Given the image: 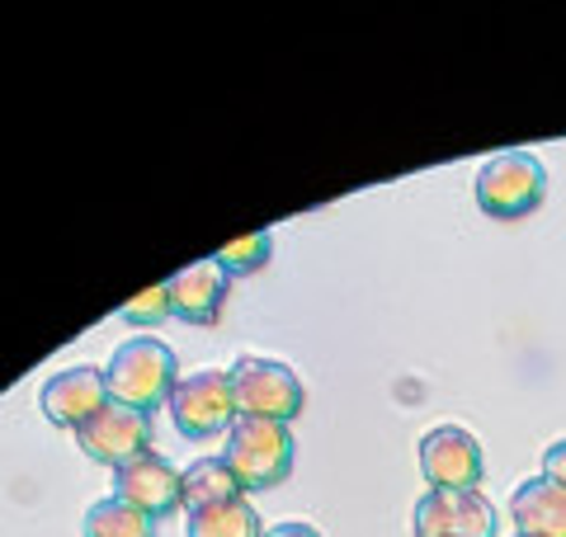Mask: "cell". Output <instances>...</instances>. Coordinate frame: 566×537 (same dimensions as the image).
<instances>
[{
  "mask_svg": "<svg viewBox=\"0 0 566 537\" xmlns=\"http://www.w3.org/2000/svg\"><path fill=\"white\" fill-rule=\"evenodd\" d=\"M114 495L128 499L133 509L151 514V518H166L175 509H185L180 499V467H170L161 453H137L128 457L123 467H114Z\"/></svg>",
  "mask_w": 566,
  "mask_h": 537,
  "instance_id": "9c48e42d",
  "label": "cell"
},
{
  "mask_svg": "<svg viewBox=\"0 0 566 537\" xmlns=\"http://www.w3.org/2000/svg\"><path fill=\"white\" fill-rule=\"evenodd\" d=\"M85 537H156V518L133 509L128 499H95L91 509H85V524H81Z\"/></svg>",
  "mask_w": 566,
  "mask_h": 537,
  "instance_id": "9a60e30c",
  "label": "cell"
},
{
  "mask_svg": "<svg viewBox=\"0 0 566 537\" xmlns=\"http://www.w3.org/2000/svg\"><path fill=\"white\" fill-rule=\"evenodd\" d=\"M543 476H553L557 486L566 491V439H557V443L543 453Z\"/></svg>",
  "mask_w": 566,
  "mask_h": 537,
  "instance_id": "ac0fdd59",
  "label": "cell"
},
{
  "mask_svg": "<svg viewBox=\"0 0 566 537\" xmlns=\"http://www.w3.org/2000/svg\"><path fill=\"white\" fill-rule=\"evenodd\" d=\"M411 524L416 537H495L501 514L482 491H424Z\"/></svg>",
  "mask_w": 566,
  "mask_h": 537,
  "instance_id": "52a82bcc",
  "label": "cell"
},
{
  "mask_svg": "<svg viewBox=\"0 0 566 537\" xmlns=\"http://www.w3.org/2000/svg\"><path fill=\"white\" fill-rule=\"evenodd\" d=\"M237 495H245V491L237 486V476L227 472L222 457H199L180 472V499L189 514L208 509V505H227V499H237Z\"/></svg>",
  "mask_w": 566,
  "mask_h": 537,
  "instance_id": "4fadbf2b",
  "label": "cell"
},
{
  "mask_svg": "<svg viewBox=\"0 0 566 537\" xmlns=\"http://www.w3.org/2000/svg\"><path fill=\"white\" fill-rule=\"evenodd\" d=\"M185 533L189 537H264V524H260V514L251 509V499L237 495V499H227V505L193 509Z\"/></svg>",
  "mask_w": 566,
  "mask_h": 537,
  "instance_id": "5bb4252c",
  "label": "cell"
},
{
  "mask_svg": "<svg viewBox=\"0 0 566 537\" xmlns=\"http://www.w3.org/2000/svg\"><path fill=\"white\" fill-rule=\"evenodd\" d=\"M39 406L57 429H81L99 406H109V378H104V368H95V364L62 368L57 378L43 382Z\"/></svg>",
  "mask_w": 566,
  "mask_h": 537,
  "instance_id": "30bf717a",
  "label": "cell"
},
{
  "mask_svg": "<svg viewBox=\"0 0 566 537\" xmlns=\"http://www.w3.org/2000/svg\"><path fill=\"white\" fill-rule=\"evenodd\" d=\"M222 462L237 476L241 491H274L279 481L293 472V434L283 420H260V415H237L227 429Z\"/></svg>",
  "mask_w": 566,
  "mask_h": 537,
  "instance_id": "7a4b0ae2",
  "label": "cell"
},
{
  "mask_svg": "<svg viewBox=\"0 0 566 537\" xmlns=\"http://www.w3.org/2000/svg\"><path fill=\"white\" fill-rule=\"evenodd\" d=\"M547 199V170L528 151H501L476 170V208L495 222H520Z\"/></svg>",
  "mask_w": 566,
  "mask_h": 537,
  "instance_id": "3957f363",
  "label": "cell"
},
{
  "mask_svg": "<svg viewBox=\"0 0 566 537\" xmlns=\"http://www.w3.org/2000/svg\"><path fill=\"white\" fill-rule=\"evenodd\" d=\"M76 443H81L85 457L104 462V467H123L128 457H137V453H147L151 448V415L109 401L76 429Z\"/></svg>",
  "mask_w": 566,
  "mask_h": 537,
  "instance_id": "ba28073f",
  "label": "cell"
},
{
  "mask_svg": "<svg viewBox=\"0 0 566 537\" xmlns=\"http://www.w3.org/2000/svg\"><path fill=\"white\" fill-rule=\"evenodd\" d=\"M510 524L520 537H566V491L553 476H528L510 495Z\"/></svg>",
  "mask_w": 566,
  "mask_h": 537,
  "instance_id": "7c38bea8",
  "label": "cell"
},
{
  "mask_svg": "<svg viewBox=\"0 0 566 537\" xmlns=\"http://www.w3.org/2000/svg\"><path fill=\"white\" fill-rule=\"evenodd\" d=\"M118 316L128 320V326H161V320L170 316V293H166V283H156V288H147L142 297H133L128 307H118Z\"/></svg>",
  "mask_w": 566,
  "mask_h": 537,
  "instance_id": "e0dca14e",
  "label": "cell"
},
{
  "mask_svg": "<svg viewBox=\"0 0 566 537\" xmlns=\"http://www.w3.org/2000/svg\"><path fill=\"white\" fill-rule=\"evenodd\" d=\"M420 476L430 491H476L486 476L482 439L463 424H434L420 434Z\"/></svg>",
  "mask_w": 566,
  "mask_h": 537,
  "instance_id": "5b68a950",
  "label": "cell"
},
{
  "mask_svg": "<svg viewBox=\"0 0 566 537\" xmlns=\"http://www.w3.org/2000/svg\"><path fill=\"white\" fill-rule=\"evenodd\" d=\"M170 293V316L189 320V326H212L227 302V268L218 260H193L180 274L166 278Z\"/></svg>",
  "mask_w": 566,
  "mask_h": 537,
  "instance_id": "8fae6325",
  "label": "cell"
},
{
  "mask_svg": "<svg viewBox=\"0 0 566 537\" xmlns=\"http://www.w3.org/2000/svg\"><path fill=\"white\" fill-rule=\"evenodd\" d=\"M232 378V401H237V415H260V420H297L307 406V391L303 378L283 364V358H260V354H245L227 368Z\"/></svg>",
  "mask_w": 566,
  "mask_h": 537,
  "instance_id": "277c9868",
  "label": "cell"
},
{
  "mask_svg": "<svg viewBox=\"0 0 566 537\" xmlns=\"http://www.w3.org/2000/svg\"><path fill=\"white\" fill-rule=\"evenodd\" d=\"M104 378H109V401L151 415L156 406H170V391L180 382V358H175V349L166 339L133 335L109 354Z\"/></svg>",
  "mask_w": 566,
  "mask_h": 537,
  "instance_id": "6da1fadb",
  "label": "cell"
},
{
  "mask_svg": "<svg viewBox=\"0 0 566 537\" xmlns=\"http://www.w3.org/2000/svg\"><path fill=\"white\" fill-rule=\"evenodd\" d=\"M170 420L185 439H212L227 434L237 420V401H232V378L222 368H203L175 382L170 391Z\"/></svg>",
  "mask_w": 566,
  "mask_h": 537,
  "instance_id": "8992f818",
  "label": "cell"
},
{
  "mask_svg": "<svg viewBox=\"0 0 566 537\" xmlns=\"http://www.w3.org/2000/svg\"><path fill=\"white\" fill-rule=\"evenodd\" d=\"M270 255H274V236H270V231H251V236L227 241L212 260H218L227 274H260V268L270 264Z\"/></svg>",
  "mask_w": 566,
  "mask_h": 537,
  "instance_id": "2e32d148",
  "label": "cell"
},
{
  "mask_svg": "<svg viewBox=\"0 0 566 537\" xmlns=\"http://www.w3.org/2000/svg\"><path fill=\"white\" fill-rule=\"evenodd\" d=\"M264 537H322L312 524H279V528H264Z\"/></svg>",
  "mask_w": 566,
  "mask_h": 537,
  "instance_id": "d6986e66",
  "label": "cell"
},
{
  "mask_svg": "<svg viewBox=\"0 0 566 537\" xmlns=\"http://www.w3.org/2000/svg\"><path fill=\"white\" fill-rule=\"evenodd\" d=\"M515 537H520V533H515Z\"/></svg>",
  "mask_w": 566,
  "mask_h": 537,
  "instance_id": "ffe728a7",
  "label": "cell"
}]
</instances>
